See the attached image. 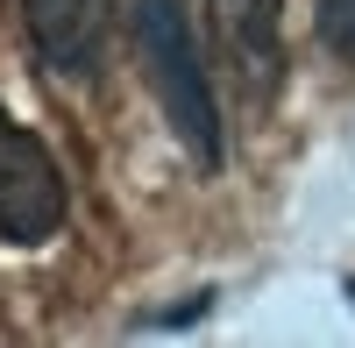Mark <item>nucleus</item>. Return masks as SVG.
<instances>
[{
  "label": "nucleus",
  "instance_id": "39448f33",
  "mask_svg": "<svg viewBox=\"0 0 355 348\" xmlns=\"http://www.w3.org/2000/svg\"><path fill=\"white\" fill-rule=\"evenodd\" d=\"M320 36L355 57V0H320Z\"/></svg>",
  "mask_w": 355,
  "mask_h": 348
},
{
  "label": "nucleus",
  "instance_id": "f03ea898",
  "mask_svg": "<svg viewBox=\"0 0 355 348\" xmlns=\"http://www.w3.org/2000/svg\"><path fill=\"white\" fill-rule=\"evenodd\" d=\"M64 227V171L50 164L36 128H21L0 107V242L36 249Z\"/></svg>",
  "mask_w": 355,
  "mask_h": 348
},
{
  "label": "nucleus",
  "instance_id": "20e7f679",
  "mask_svg": "<svg viewBox=\"0 0 355 348\" xmlns=\"http://www.w3.org/2000/svg\"><path fill=\"white\" fill-rule=\"evenodd\" d=\"M21 21H28V43L50 71L85 78L107 57L114 36V0H21Z\"/></svg>",
  "mask_w": 355,
  "mask_h": 348
},
{
  "label": "nucleus",
  "instance_id": "f257e3e1",
  "mask_svg": "<svg viewBox=\"0 0 355 348\" xmlns=\"http://www.w3.org/2000/svg\"><path fill=\"white\" fill-rule=\"evenodd\" d=\"M128 28H135L142 71H150L157 100H164V121L178 128V142L192 150L199 171H214L227 157V121H220V100H214V78H206L185 0H128Z\"/></svg>",
  "mask_w": 355,
  "mask_h": 348
},
{
  "label": "nucleus",
  "instance_id": "7ed1b4c3",
  "mask_svg": "<svg viewBox=\"0 0 355 348\" xmlns=\"http://www.w3.org/2000/svg\"><path fill=\"white\" fill-rule=\"evenodd\" d=\"M206 15L234 93L263 107L284 85V0H206Z\"/></svg>",
  "mask_w": 355,
  "mask_h": 348
}]
</instances>
